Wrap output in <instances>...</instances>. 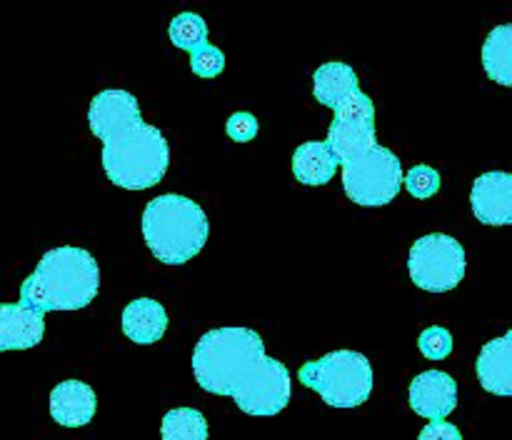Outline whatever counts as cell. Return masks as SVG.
Masks as SVG:
<instances>
[{
    "label": "cell",
    "instance_id": "obj_1",
    "mask_svg": "<svg viewBox=\"0 0 512 440\" xmlns=\"http://www.w3.org/2000/svg\"><path fill=\"white\" fill-rule=\"evenodd\" d=\"M313 95L335 110V120L323 140L343 168L348 200L360 208H383L403 188V163L390 148L378 143L375 103L360 90L358 73L350 65L323 63L313 73Z\"/></svg>",
    "mask_w": 512,
    "mask_h": 440
},
{
    "label": "cell",
    "instance_id": "obj_2",
    "mask_svg": "<svg viewBox=\"0 0 512 440\" xmlns=\"http://www.w3.org/2000/svg\"><path fill=\"white\" fill-rule=\"evenodd\" d=\"M193 375L205 393L233 398L243 413L270 418L288 408L293 378L280 360L265 353L253 328H213L195 343Z\"/></svg>",
    "mask_w": 512,
    "mask_h": 440
},
{
    "label": "cell",
    "instance_id": "obj_3",
    "mask_svg": "<svg viewBox=\"0 0 512 440\" xmlns=\"http://www.w3.org/2000/svg\"><path fill=\"white\" fill-rule=\"evenodd\" d=\"M88 125L103 140V168L113 185L125 190H148L170 168V145L155 125L140 113L138 98L128 90L108 88L93 95Z\"/></svg>",
    "mask_w": 512,
    "mask_h": 440
},
{
    "label": "cell",
    "instance_id": "obj_4",
    "mask_svg": "<svg viewBox=\"0 0 512 440\" xmlns=\"http://www.w3.org/2000/svg\"><path fill=\"white\" fill-rule=\"evenodd\" d=\"M100 293V268L93 253L60 245L40 258L38 268L20 285V305L45 315L50 310L88 308Z\"/></svg>",
    "mask_w": 512,
    "mask_h": 440
},
{
    "label": "cell",
    "instance_id": "obj_5",
    "mask_svg": "<svg viewBox=\"0 0 512 440\" xmlns=\"http://www.w3.org/2000/svg\"><path fill=\"white\" fill-rule=\"evenodd\" d=\"M208 235V215L185 195L165 193L145 205L143 238L160 263L185 265L205 248Z\"/></svg>",
    "mask_w": 512,
    "mask_h": 440
},
{
    "label": "cell",
    "instance_id": "obj_6",
    "mask_svg": "<svg viewBox=\"0 0 512 440\" xmlns=\"http://www.w3.org/2000/svg\"><path fill=\"white\" fill-rule=\"evenodd\" d=\"M298 380L333 408H358L370 398L375 385L370 360L358 350L345 348L300 365Z\"/></svg>",
    "mask_w": 512,
    "mask_h": 440
},
{
    "label": "cell",
    "instance_id": "obj_7",
    "mask_svg": "<svg viewBox=\"0 0 512 440\" xmlns=\"http://www.w3.org/2000/svg\"><path fill=\"white\" fill-rule=\"evenodd\" d=\"M465 248L460 240L445 233L423 235L408 253L410 280L428 293H448L465 278Z\"/></svg>",
    "mask_w": 512,
    "mask_h": 440
},
{
    "label": "cell",
    "instance_id": "obj_8",
    "mask_svg": "<svg viewBox=\"0 0 512 440\" xmlns=\"http://www.w3.org/2000/svg\"><path fill=\"white\" fill-rule=\"evenodd\" d=\"M408 403L420 418L445 420L458 408V383L445 370H425L410 383Z\"/></svg>",
    "mask_w": 512,
    "mask_h": 440
},
{
    "label": "cell",
    "instance_id": "obj_9",
    "mask_svg": "<svg viewBox=\"0 0 512 440\" xmlns=\"http://www.w3.org/2000/svg\"><path fill=\"white\" fill-rule=\"evenodd\" d=\"M473 215L483 225H510L512 223V175L505 170L483 173L470 190Z\"/></svg>",
    "mask_w": 512,
    "mask_h": 440
},
{
    "label": "cell",
    "instance_id": "obj_10",
    "mask_svg": "<svg viewBox=\"0 0 512 440\" xmlns=\"http://www.w3.org/2000/svg\"><path fill=\"white\" fill-rule=\"evenodd\" d=\"M98 413V395L83 380H63L50 390V415L63 428H83Z\"/></svg>",
    "mask_w": 512,
    "mask_h": 440
},
{
    "label": "cell",
    "instance_id": "obj_11",
    "mask_svg": "<svg viewBox=\"0 0 512 440\" xmlns=\"http://www.w3.org/2000/svg\"><path fill=\"white\" fill-rule=\"evenodd\" d=\"M45 320L20 303H0V353L28 350L43 343Z\"/></svg>",
    "mask_w": 512,
    "mask_h": 440
},
{
    "label": "cell",
    "instance_id": "obj_12",
    "mask_svg": "<svg viewBox=\"0 0 512 440\" xmlns=\"http://www.w3.org/2000/svg\"><path fill=\"white\" fill-rule=\"evenodd\" d=\"M512 330H508L500 338L490 340V343L483 345L478 355V363H475V370H478V380L483 385V390L488 393L500 395V398H510L512 395Z\"/></svg>",
    "mask_w": 512,
    "mask_h": 440
},
{
    "label": "cell",
    "instance_id": "obj_13",
    "mask_svg": "<svg viewBox=\"0 0 512 440\" xmlns=\"http://www.w3.org/2000/svg\"><path fill=\"white\" fill-rule=\"evenodd\" d=\"M168 330V313L163 305L153 298H138L125 305L123 310V333L125 338L138 345H153Z\"/></svg>",
    "mask_w": 512,
    "mask_h": 440
},
{
    "label": "cell",
    "instance_id": "obj_14",
    "mask_svg": "<svg viewBox=\"0 0 512 440\" xmlns=\"http://www.w3.org/2000/svg\"><path fill=\"white\" fill-rule=\"evenodd\" d=\"M338 173V158L323 140H310V143L298 145L293 153V175L303 185H328Z\"/></svg>",
    "mask_w": 512,
    "mask_h": 440
},
{
    "label": "cell",
    "instance_id": "obj_15",
    "mask_svg": "<svg viewBox=\"0 0 512 440\" xmlns=\"http://www.w3.org/2000/svg\"><path fill=\"white\" fill-rule=\"evenodd\" d=\"M510 45H512V25L503 23L490 30L483 45V65L490 80H495L503 88L512 85V65H510Z\"/></svg>",
    "mask_w": 512,
    "mask_h": 440
},
{
    "label": "cell",
    "instance_id": "obj_16",
    "mask_svg": "<svg viewBox=\"0 0 512 440\" xmlns=\"http://www.w3.org/2000/svg\"><path fill=\"white\" fill-rule=\"evenodd\" d=\"M163 440H208V420L198 408H173L160 423Z\"/></svg>",
    "mask_w": 512,
    "mask_h": 440
},
{
    "label": "cell",
    "instance_id": "obj_17",
    "mask_svg": "<svg viewBox=\"0 0 512 440\" xmlns=\"http://www.w3.org/2000/svg\"><path fill=\"white\" fill-rule=\"evenodd\" d=\"M168 35L175 48L193 53V50L208 45V23L198 13H180L170 23Z\"/></svg>",
    "mask_w": 512,
    "mask_h": 440
},
{
    "label": "cell",
    "instance_id": "obj_18",
    "mask_svg": "<svg viewBox=\"0 0 512 440\" xmlns=\"http://www.w3.org/2000/svg\"><path fill=\"white\" fill-rule=\"evenodd\" d=\"M440 183H443L440 173L435 168H430V165H413L410 173L403 175V185L408 188V193L420 200L433 198L440 190Z\"/></svg>",
    "mask_w": 512,
    "mask_h": 440
},
{
    "label": "cell",
    "instance_id": "obj_19",
    "mask_svg": "<svg viewBox=\"0 0 512 440\" xmlns=\"http://www.w3.org/2000/svg\"><path fill=\"white\" fill-rule=\"evenodd\" d=\"M418 348L428 360L448 358L453 353V333L448 328H440V325L425 328L418 338Z\"/></svg>",
    "mask_w": 512,
    "mask_h": 440
},
{
    "label": "cell",
    "instance_id": "obj_20",
    "mask_svg": "<svg viewBox=\"0 0 512 440\" xmlns=\"http://www.w3.org/2000/svg\"><path fill=\"white\" fill-rule=\"evenodd\" d=\"M190 68L200 78H215V75L223 73L225 68V55L223 50L215 48V45H203V48L193 50L190 53Z\"/></svg>",
    "mask_w": 512,
    "mask_h": 440
},
{
    "label": "cell",
    "instance_id": "obj_21",
    "mask_svg": "<svg viewBox=\"0 0 512 440\" xmlns=\"http://www.w3.org/2000/svg\"><path fill=\"white\" fill-rule=\"evenodd\" d=\"M258 128V118L253 113H245V110L233 113L228 118V123H225V130H228V135L235 143H250L258 135Z\"/></svg>",
    "mask_w": 512,
    "mask_h": 440
},
{
    "label": "cell",
    "instance_id": "obj_22",
    "mask_svg": "<svg viewBox=\"0 0 512 440\" xmlns=\"http://www.w3.org/2000/svg\"><path fill=\"white\" fill-rule=\"evenodd\" d=\"M418 440H463V433H460V428L455 423L435 420V423H428L420 430Z\"/></svg>",
    "mask_w": 512,
    "mask_h": 440
}]
</instances>
